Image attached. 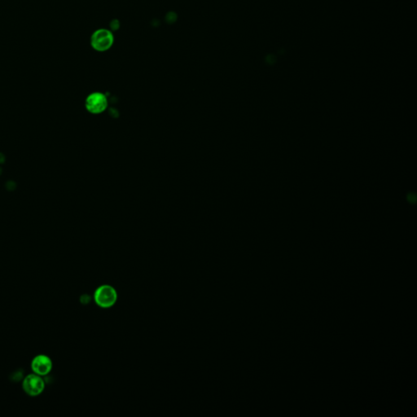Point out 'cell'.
<instances>
[{
    "label": "cell",
    "instance_id": "4fadbf2b",
    "mask_svg": "<svg viewBox=\"0 0 417 417\" xmlns=\"http://www.w3.org/2000/svg\"><path fill=\"white\" fill-rule=\"evenodd\" d=\"M159 25H160V22H159V21H158V20H157V19L153 20V26L157 27V26H158Z\"/></svg>",
    "mask_w": 417,
    "mask_h": 417
},
{
    "label": "cell",
    "instance_id": "5bb4252c",
    "mask_svg": "<svg viewBox=\"0 0 417 417\" xmlns=\"http://www.w3.org/2000/svg\"><path fill=\"white\" fill-rule=\"evenodd\" d=\"M2 169H1V168H0V175H1V174H2Z\"/></svg>",
    "mask_w": 417,
    "mask_h": 417
},
{
    "label": "cell",
    "instance_id": "8992f818",
    "mask_svg": "<svg viewBox=\"0 0 417 417\" xmlns=\"http://www.w3.org/2000/svg\"><path fill=\"white\" fill-rule=\"evenodd\" d=\"M23 372H24V371L21 369H19L17 370V371H16V372H13L12 374H11V376H10V380H11V381H13V382H18V381H20L22 379V377H23Z\"/></svg>",
    "mask_w": 417,
    "mask_h": 417
},
{
    "label": "cell",
    "instance_id": "277c9868",
    "mask_svg": "<svg viewBox=\"0 0 417 417\" xmlns=\"http://www.w3.org/2000/svg\"><path fill=\"white\" fill-rule=\"evenodd\" d=\"M31 368L35 374L41 376H48L52 369V362L48 356L38 355L32 360Z\"/></svg>",
    "mask_w": 417,
    "mask_h": 417
},
{
    "label": "cell",
    "instance_id": "7c38bea8",
    "mask_svg": "<svg viewBox=\"0 0 417 417\" xmlns=\"http://www.w3.org/2000/svg\"><path fill=\"white\" fill-rule=\"evenodd\" d=\"M6 161V157H5L4 154H2V153H0V164H3Z\"/></svg>",
    "mask_w": 417,
    "mask_h": 417
},
{
    "label": "cell",
    "instance_id": "30bf717a",
    "mask_svg": "<svg viewBox=\"0 0 417 417\" xmlns=\"http://www.w3.org/2000/svg\"><path fill=\"white\" fill-rule=\"evenodd\" d=\"M119 26H120V22H119L118 20L117 19L112 20V21H111V23H110V27H111V29L113 30H118Z\"/></svg>",
    "mask_w": 417,
    "mask_h": 417
},
{
    "label": "cell",
    "instance_id": "9c48e42d",
    "mask_svg": "<svg viewBox=\"0 0 417 417\" xmlns=\"http://www.w3.org/2000/svg\"><path fill=\"white\" fill-rule=\"evenodd\" d=\"M6 189L8 191H12L16 188V183L13 180H9L6 183Z\"/></svg>",
    "mask_w": 417,
    "mask_h": 417
},
{
    "label": "cell",
    "instance_id": "52a82bcc",
    "mask_svg": "<svg viewBox=\"0 0 417 417\" xmlns=\"http://www.w3.org/2000/svg\"><path fill=\"white\" fill-rule=\"evenodd\" d=\"M165 19L168 24H173L178 19V15L174 11H170L166 14Z\"/></svg>",
    "mask_w": 417,
    "mask_h": 417
},
{
    "label": "cell",
    "instance_id": "8fae6325",
    "mask_svg": "<svg viewBox=\"0 0 417 417\" xmlns=\"http://www.w3.org/2000/svg\"><path fill=\"white\" fill-rule=\"evenodd\" d=\"M275 60H276V57L274 56L273 55H270V56H267V62L269 63V64H273V63H275Z\"/></svg>",
    "mask_w": 417,
    "mask_h": 417
},
{
    "label": "cell",
    "instance_id": "ba28073f",
    "mask_svg": "<svg viewBox=\"0 0 417 417\" xmlns=\"http://www.w3.org/2000/svg\"><path fill=\"white\" fill-rule=\"evenodd\" d=\"M79 301L82 305H87V304H90V302L91 301V297H90V295L85 293V294H82L80 297Z\"/></svg>",
    "mask_w": 417,
    "mask_h": 417
},
{
    "label": "cell",
    "instance_id": "5b68a950",
    "mask_svg": "<svg viewBox=\"0 0 417 417\" xmlns=\"http://www.w3.org/2000/svg\"><path fill=\"white\" fill-rule=\"evenodd\" d=\"M106 98L103 94L94 93L87 98L86 101V108L92 112H102L106 108Z\"/></svg>",
    "mask_w": 417,
    "mask_h": 417
},
{
    "label": "cell",
    "instance_id": "6da1fadb",
    "mask_svg": "<svg viewBox=\"0 0 417 417\" xmlns=\"http://www.w3.org/2000/svg\"><path fill=\"white\" fill-rule=\"evenodd\" d=\"M94 301L99 307L111 308L117 301V292L109 284L100 285L94 292Z\"/></svg>",
    "mask_w": 417,
    "mask_h": 417
},
{
    "label": "cell",
    "instance_id": "3957f363",
    "mask_svg": "<svg viewBox=\"0 0 417 417\" xmlns=\"http://www.w3.org/2000/svg\"><path fill=\"white\" fill-rule=\"evenodd\" d=\"M113 39L114 37L111 31L102 29L94 32L90 39V44L96 51L104 52L112 47Z\"/></svg>",
    "mask_w": 417,
    "mask_h": 417
},
{
    "label": "cell",
    "instance_id": "7a4b0ae2",
    "mask_svg": "<svg viewBox=\"0 0 417 417\" xmlns=\"http://www.w3.org/2000/svg\"><path fill=\"white\" fill-rule=\"evenodd\" d=\"M46 384L47 382L43 376L37 374H30L24 379L22 388L29 396L37 397L43 393L45 389Z\"/></svg>",
    "mask_w": 417,
    "mask_h": 417
}]
</instances>
